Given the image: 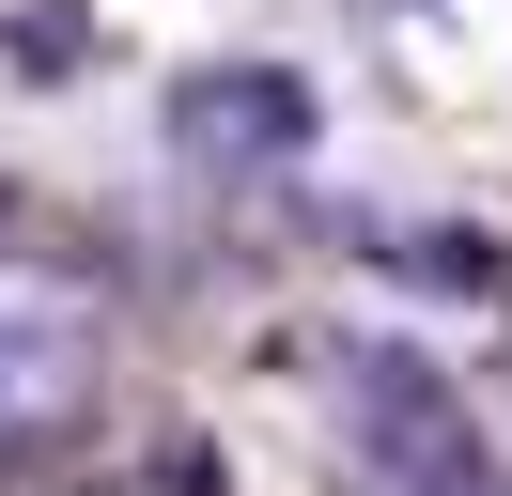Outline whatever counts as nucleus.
I'll list each match as a JSON object with an SVG mask.
<instances>
[{
  "label": "nucleus",
  "instance_id": "2",
  "mask_svg": "<svg viewBox=\"0 0 512 496\" xmlns=\"http://www.w3.org/2000/svg\"><path fill=\"white\" fill-rule=\"evenodd\" d=\"M326 419H342L357 496H512V465H497V434L466 419V388L419 372L404 341H373V357L326 372Z\"/></svg>",
  "mask_w": 512,
  "mask_h": 496
},
{
  "label": "nucleus",
  "instance_id": "3",
  "mask_svg": "<svg viewBox=\"0 0 512 496\" xmlns=\"http://www.w3.org/2000/svg\"><path fill=\"white\" fill-rule=\"evenodd\" d=\"M63 496H187V465H156V481H63Z\"/></svg>",
  "mask_w": 512,
  "mask_h": 496
},
{
  "label": "nucleus",
  "instance_id": "1",
  "mask_svg": "<svg viewBox=\"0 0 512 496\" xmlns=\"http://www.w3.org/2000/svg\"><path fill=\"white\" fill-rule=\"evenodd\" d=\"M109 341H125V295L78 248H0V481L109 403Z\"/></svg>",
  "mask_w": 512,
  "mask_h": 496
}]
</instances>
